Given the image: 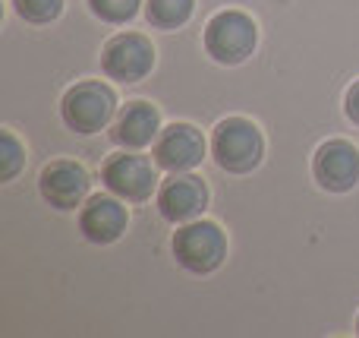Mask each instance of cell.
Listing matches in <instances>:
<instances>
[{
	"instance_id": "1",
	"label": "cell",
	"mask_w": 359,
	"mask_h": 338,
	"mask_svg": "<svg viewBox=\"0 0 359 338\" xmlns=\"http://www.w3.org/2000/svg\"><path fill=\"white\" fill-rule=\"evenodd\" d=\"M211 152H215L217 168L230 171V174H249L262 164L265 155V139H262L259 126L246 117H227L215 126L211 136Z\"/></svg>"
},
{
	"instance_id": "2",
	"label": "cell",
	"mask_w": 359,
	"mask_h": 338,
	"mask_svg": "<svg viewBox=\"0 0 359 338\" xmlns=\"http://www.w3.org/2000/svg\"><path fill=\"white\" fill-rule=\"evenodd\" d=\"M114 111H117V95L104 82H76L60 101V117L73 133H98L111 124Z\"/></svg>"
},
{
	"instance_id": "3",
	"label": "cell",
	"mask_w": 359,
	"mask_h": 338,
	"mask_svg": "<svg viewBox=\"0 0 359 338\" xmlns=\"http://www.w3.org/2000/svg\"><path fill=\"white\" fill-rule=\"evenodd\" d=\"M174 256L192 275H208L227 256V238L215 221H186L174 234Z\"/></svg>"
},
{
	"instance_id": "4",
	"label": "cell",
	"mask_w": 359,
	"mask_h": 338,
	"mask_svg": "<svg viewBox=\"0 0 359 338\" xmlns=\"http://www.w3.org/2000/svg\"><path fill=\"white\" fill-rule=\"evenodd\" d=\"M255 41H259V29L252 16L240 10H224L205 25V51L227 67L246 60L255 51Z\"/></svg>"
},
{
	"instance_id": "5",
	"label": "cell",
	"mask_w": 359,
	"mask_h": 338,
	"mask_svg": "<svg viewBox=\"0 0 359 338\" xmlns=\"http://www.w3.org/2000/svg\"><path fill=\"white\" fill-rule=\"evenodd\" d=\"M101 67L117 82H139L155 67V48H151V41L145 35H139V32H123V35H114L111 41L104 44Z\"/></svg>"
},
{
	"instance_id": "6",
	"label": "cell",
	"mask_w": 359,
	"mask_h": 338,
	"mask_svg": "<svg viewBox=\"0 0 359 338\" xmlns=\"http://www.w3.org/2000/svg\"><path fill=\"white\" fill-rule=\"evenodd\" d=\"M101 181L126 202H145L158 187V171L142 155H111L101 168Z\"/></svg>"
},
{
	"instance_id": "7",
	"label": "cell",
	"mask_w": 359,
	"mask_h": 338,
	"mask_svg": "<svg viewBox=\"0 0 359 338\" xmlns=\"http://www.w3.org/2000/svg\"><path fill=\"white\" fill-rule=\"evenodd\" d=\"M312 174L328 193H347L359 183V149L347 139H328L312 158Z\"/></svg>"
},
{
	"instance_id": "8",
	"label": "cell",
	"mask_w": 359,
	"mask_h": 338,
	"mask_svg": "<svg viewBox=\"0 0 359 338\" xmlns=\"http://www.w3.org/2000/svg\"><path fill=\"white\" fill-rule=\"evenodd\" d=\"M205 206H208V187H205L202 177L189 174V171H180L158 190V212L174 225H186V221L198 219Z\"/></svg>"
},
{
	"instance_id": "9",
	"label": "cell",
	"mask_w": 359,
	"mask_h": 338,
	"mask_svg": "<svg viewBox=\"0 0 359 338\" xmlns=\"http://www.w3.org/2000/svg\"><path fill=\"white\" fill-rule=\"evenodd\" d=\"M205 158V136L192 124H170L155 139V164L170 174L198 168Z\"/></svg>"
},
{
	"instance_id": "10",
	"label": "cell",
	"mask_w": 359,
	"mask_h": 338,
	"mask_svg": "<svg viewBox=\"0 0 359 338\" xmlns=\"http://www.w3.org/2000/svg\"><path fill=\"white\" fill-rule=\"evenodd\" d=\"M38 190H41L44 202H50L60 212H69V209H79L86 202L88 174L76 162H50L38 177Z\"/></svg>"
},
{
	"instance_id": "11",
	"label": "cell",
	"mask_w": 359,
	"mask_h": 338,
	"mask_svg": "<svg viewBox=\"0 0 359 338\" xmlns=\"http://www.w3.org/2000/svg\"><path fill=\"white\" fill-rule=\"evenodd\" d=\"M126 225H130V215H126V206L120 202V196L98 193L79 212V231L92 244H114V240L123 238Z\"/></svg>"
},
{
	"instance_id": "12",
	"label": "cell",
	"mask_w": 359,
	"mask_h": 338,
	"mask_svg": "<svg viewBox=\"0 0 359 338\" xmlns=\"http://www.w3.org/2000/svg\"><path fill=\"white\" fill-rule=\"evenodd\" d=\"M158 133H161L158 108L149 101H130L114 124V143L123 149H145L158 139Z\"/></svg>"
},
{
	"instance_id": "13",
	"label": "cell",
	"mask_w": 359,
	"mask_h": 338,
	"mask_svg": "<svg viewBox=\"0 0 359 338\" xmlns=\"http://www.w3.org/2000/svg\"><path fill=\"white\" fill-rule=\"evenodd\" d=\"M196 0H149L145 4V16L155 29H180L189 22Z\"/></svg>"
},
{
	"instance_id": "14",
	"label": "cell",
	"mask_w": 359,
	"mask_h": 338,
	"mask_svg": "<svg viewBox=\"0 0 359 338\" xmlns=\"http://www.w3.org/2000/svg\"><path fill=\"white\" fill-rule=\"evenodd\" d=\"M16 13L32 25H48L60 16L63 0H13Z\"/></svg>"
},
{
	"instance_id": "15",
	"label": "cell",
	"mask_w": 359,
	"mask_h": 338,
	"mask_svg": "<svg viewBox=\"0 0 359 338\" xmlns=\"http://www.w3.org/2000/svg\"><path fill=\"white\" fill-rule=\"evenodd\" d=\"M139 4H142V0H88L95 16L104 19V22H114V25L130 22L139 13Z\"/></svg>"
},
{
	"instance_id": "16",
	"label": "cell",
	"mask_w": 359,
	"mask_h": 338,
	"mask_svg": "<svg viewBox=\"0 0 359 338\" xmlns=\"http://www.w3.org/2000/svg\"><path fill=\"white\" fill-rule=\"evenodd\" d=\"M22 145H19V139L13 136L10 130L0 133V181H13V177L22 171Z\"/></svg>"
},
{
	"instance_id": "17",
	"label": "cell",
	"mask_w": 359,
	"mask_h": 338,
	"mask_svg": "<svg viewBox=\"0 0 359 338\" xmlns=\"http://www.w3.org/2000/svg\"><path fill=\"white\" fill-rule=\"evenodd\" d=\"M344 111H347V117L353 120V124H359V82H353V86L347 89V98H344Z\"/></svg>"
},
{
	"instance_id": "18",
	"label": "cell",
	"mask_w": 359,
	"mask_h": 338,
	"mask_svg": "<svg viewBox=\"0 0 359 338\" xmlns=\"http://www.w3.org/2000/svg\"><path fill=\"white\" fill-rule=\"evenodd\" d=\"M356 335H359V320H356Z\"/></svg>"
}]
</instances>
